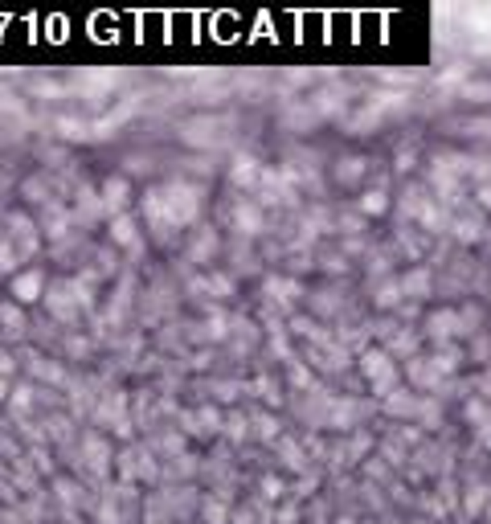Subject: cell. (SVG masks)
Masks as SVG:
<instances>
[{
  "label": "cell",
  "instance_id": "obj_1",
  "mask_svg": "<svg viewBox=\"0 0 491 524\" xmlns=\"http://www.w3.org/2000/svg\"><path fill=\"white\" fill-rule=\"evenodd\" d=\"M365 373H369V381H373L377 389H389V385H393V365H389L385 353H365Z\"/></svg>",
  "mask_w": 491,
  "mask_h": 524
},
{
  "label": "cell",
  "instance_id": "obj_2",
  "mask_svg": "<svg viewBox=\"0 0 491 524\" xmlns=\"http://www.w3.org/2000/svg\"><path fill=\"white\" fill-rule=\"evenodd\" d=\"M127 197H131L127 181H123V176H111V181L103 185V209H107V214H119V209L127 205Z\"/></svg>",
  "mask_w": 491,
  "mask_h": 524
},
{
  "label": "cell",
  "instance_id": "obj_3",
  "mask_svg": "<svg viewBox=\"0 0 491 524\" xmlns=\"http://www.w3.org/2000/svg\"><path fill=\"white\" fill-rule=\"evenodd\" d=\"M13 295H17L21 303H33V299L41 295V275H37V270H25V275H17V279H13Z\"/></svg>",
  "mask_w": 491,
  "mask_h": 524
},
{
  "label": "cell",
  "instance_id": "obj_4",
  "mask_svg": "<svg viewBox=\"0 0 491 524\" xmlns=\"http://www.w3.org/2000/svg\"><path fill=\"white\" fill-rule=\"evenodd\" d=\"M454 332H463V328H459V315H454V311H434V315H430V336H434V340H443V336H454Z\"/></svg>",
  "mask_w": 491,
  "mask_h": 524
},
{
  "label": "cell",
  "instance_id": "obj_5",
  "mask_svg": "<svg viewBox=\"0 0 491 524\" xmlns=\"http://www.w3.org/2000/svg\"><path fill=\"white\" fill-rule=\"evenodd\" d=\"M111 242H119V246H136V221L119 214L115 221H111Z\"/></svg>",
  "mask_w": 491,
  "mask_h": 524
},
{
  "label": "cell",
  "instance_id": "obj_6",
  "mask_svg": "<svg viewBox=\"0 0 491 524\" xmlns=\"http://www.w3.org/2000/svg\"><path fill=\"white\" fill-rule=\"evenodd\" d=\"M8 225H13V242L21 238V242H25V250H33V242H37V238H33V225H29V217L13 214V217H8Z\"/></svg>",
  "mask_w": 491,
  "mask_h": 524
},
{
  "label": "cell",
  "instance_id": "obj_7",
  "mask_svg": "<svg viewBox=\"0 0 491 524\" xmlns=\"http://www.w3.org/2000/svg\"><path fill=\"white\" fill-rule=\"evenodd\" d=\"M0 320H4V328H8V332H17V336L25 332V315H21V308L4 303V308H0Z\"/></svg>",
  "mask_w": 491,
  "mask_h": 524
},
{
  "label": "cell",
  "instance_id": "obj_8",
  "mask_svg": "<svg viewBox=\"0 0 491 524\" xmlns=\"http://www.w3.org/2000/svg\"><path fill=\"white\" fill-rule=\"evenodd\" d=\"M401 287H405V291H418V295H421V291L430 287V275H426V270H414V275H405V283H401Z\"/></svg>",
  "mask_w": 491,
  "mask_h": 524
},
{
  "label": "cell",
  "instance_id": "obj_9",
  "mask_svg": "<svg viewBox=\"0 0 491 524\" xmlns=\"http://www.w3.org/2000/svg\"><path fill=\"white\" fill-rule=\"evenodd\" d=\"M360 209H365V214H381V209H385V192H365Z\"/></svg>",
  "mask_w": 491,
  "mask_h": 524
},
{
  "label": "cell",
  "instance_id": "obj_10",
  "mask_svg": "<svg viewBox=\"0 0 491 524\" xmlns=\"http://www.w3.org/2000/svg\"><path fill=\"white\" fill-rule=\"evenodd\" d=\"M58 127H62V136H70V140H86V127H82V123H74V119H62V123H58Z\"/></svg>",
  "mask_w": 491,
  "mask_h": 524
},
{
  "label": "cell",
  "instance_id": "obj_11",
  "mask_svg": "<svg viewBox=\"0 0 491 524\" xmlns=\"http://www.w3.org/2000/svg\"><path fill=\"white\" fill-rule=\"evenodd\" d=\"M237 225L242 230H258V209H237Z\"/></svg>",
  "mask_w": 491,
  "mask_h": 524
},
{
  "label": "cell",
  "instance_id": "obj_12",
  "mask_svg": "<svg viewBox=\"0 0 491 524\" xmlns=\"http://www.w3.org/2000/svg\"><path fill=\"white\" fill-rule=\"evenodd\" d=\"M17 266V254H13V246L8 242H0V270H13Z\"/></svg>",
  "mask_w": 491,
  "mask_h": 524
},
{
  "label": "cell",
  "instance_id": "obj_13",
  "mask_svg": "<svg viewBox=\"0 0 491 524\" xmlns=\"http://www.w3.org/2000/svg\"><path fill=\"white\" fill-rule=\"evenodd\" d=\"M254 176V160H237V168H234V181L242 185V181H250Z\"/></svg>",
  "mask_w": 491,
  "mask_h": 524
},
{
  "label": "cell",
  "instance_id": "obj_14",
  "mask_svg": "<svg viewBox=\"0 0 491 524\" xmlns=\"http://www.w3.org/2000/svg\"><path fill=\"white\" fill-rule=\"evenodd\" d=\"M360 168H365L360 160H348V168L340 164V181H356V176H360Z\"/></svg>",
  "mask_w": 491,
  "mask_h": 524
},
{
  "label": "cell",
  "instance_id": "obj_15",
  "mask_svg": "<svg viewBox=\"0 0 491 524\" xmlns=\"http://www.w3.org/2000/svg\"><path fill=\"white\" fill-rule=\"evenodd\" d=\"M0 373H13V360H8V353L0 348Z\"/></svg>",
  "mask_w": 491,
  "mask_h": 524
},
{
  "label": "cell",
  "instance_id": "obj_16",
  "mask_svg": "<svg viewBox=\"0 0 491 524\" xmlns=\"http://www.w3.org/2000/svg\"><path fill=\"white\" fill-rule=\"evenodd\" d=\"M0 398H4V377H0Z\"/></svg>",
  "mask_w": 491,
  "mask_h": 524
}]
</instances>
